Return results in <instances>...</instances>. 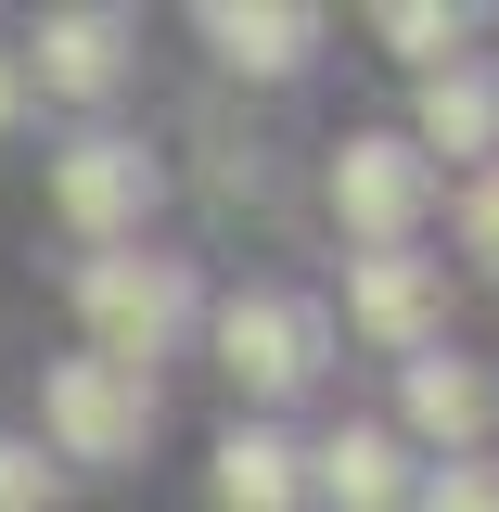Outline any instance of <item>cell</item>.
Segmentation results:
<instances>
[{"label":"cell","instance_id":"obj_1","mask_svg":"<svg viewBox=\"0 0 499 512\" xmlns=\"http://www.w3.org/2000/svg\"><path fill=\"white\" fill-rule=\"evenodd\" d=\"M77 320H90V359H116V372L154 384V359L180 346V320H192V269L180 256H90L77 269Z\"/></svg>","mask_w":499,"mask_h":512},{"label":"cell","instance_id":"obj_2","mask_svg":"<svg viewBox=\"0 0 499 512\" xmlns=\"http://www.w3.org/2000/svg\"><path fill=\"white\" fill-rule=\"evenodd\" d=\"M39 410H52L64 461H141V436H154V384L116 372V359H52Z\"/></svg>","mask_w":499,"mask_h":512},{"label":"cell","instance_id":"obj_3","mask_svg":"<svg viewBox=\"0 0 499 512\" xmlns=\"http://www.w3.org/2000/svg\"><path fill=\"white\" fill-rule=\"evenodd\" d=\"M320 346H333V320L308 295H231L218 308V372L244 384V397H295L320 372Z\"/></svg>","mask_w":499,"mask_h":512},{"label":"cell","instance_id":"obj_4","mask_svg":"<svg viewBox=\"0 0 499 512\" xmlns=\"http://www.w3.org/2000/svg\"><path fill=\"white\" fill-rule=\"evenodd\" d=\"M423 205H436V167H423L410 141H384V128H372V141H346V154H333V218H346L372 256H410Z\"/></svg>","mask_w":499,"mask_h":512},{"label":"cell","instance_id":"obj_5","mask_svg":"<svg viewBox=\"0 0 499 512\" xmlns=\"http://www.w3.org/2000/svg\"><path fill=\"white\" fill-rule=\"evenodd\" d=\"M52 205L90 231V244H128V231L154 218V154H141V141H116V128L64 141V154H52Z\"/></svg>","mask_w":499,"mask_h":512},{"label":"cell","instance_id":"obj_6","mask_svg":"<svg viewBox=\"0 0 499 512\" xmlns=\"http://www.w3.org/2000/svg\"><path fill=\"white\" fill-rule=\"evenodd\" d=\"M346 320H359L372 346H397V359H436V269H423V256H359Z\"/></svg>","mask_w":499,"mask_h":512},{"label":"cell","instance_id":"obj_7","mask_svg":"<svg viewBox=\"0 0 499 512\" xmlns=\"http://www.w3.org/2000/svg\"><path fill=\"white\" fill-rule=\"evenodd\" d=\"M26 77H39V90H64V103H103V90L128 77V26H116V13H39Z\"/></svg>","mask_w":499,"mask_h":512},{"label":"cell","instance_id":"obj_8","mask_svg":"<svg viewBox=\"0 0 499 512\" xmlns=\"http://www.w3.org/2000/svg\"><path fill=\"white\" fill-rule=\"evenodd\" d=\"M320 39V13H295V0H205V52L244 64V77H295Z\"/></svg>","mask_w":499,"mask_h":512},{"label":"cell","instance_id":"obj_9","mask_svg":"<svg viewBox=\"0 0 499 512\" xmlns=\"http://www.w3.org/2000/svg\"><path fill=\"white\" fill-rule=\"evenodd\" d=\"M410 154H423V167H436V154H499V77H487V64L423 77V128H410Z\"/></svg>","mask_w":499,"mask_h":512},{"label":"cell","instance_id":"obj_10","mask_svg":"<svg viewBox=\"0 0 499 512\" xmlns=\"http://www.w3.org/2000/svg\"><path fill=\"white\" fill-rule=\"evenodd\" d=\"M320 500L333 512H410V448L384 436V423H346V436L320 448Z\"/></svg>","mask_w":499,"mask_h":512},{"label":"cell","instance_id":"obj_11","mask_svg":"<svg viewBox=\"0 0 499 512\" xmlns=\"http://www.w3.org/2000/svg\"><path fill=\"white\" fill-rule=\"evenodd\" d=\"M205 487H218V512H295V448L269 436V423H231Z\"/></svg>","mask_w":499,"mask_h":512},{"label":"cell","instance_id":"obj_12","mask_svg":"<svg viewBox=\"0 0 499 512\" xmlns=\"http://www.w3.org/2000/svg\"><path fill=\"white\" fill-rule=\"evenodd\" d=\"M410 423H423L436 448H474V436L499 423V384L461 372V359H410Z\"/></svg>","mask_w":499,"mask_h":512},{"label":"cell","instance_id":"obj_13","mask_svg":"<svg viewBox=\"0 0 499 512\" xmlns=\"http://www.w3.org/2000/svg\"><path fill=\"white\" fill-rule=\"evenodd\" d=\"M372 39H384V52H410L423 77H448V64H461V13H436V0H384Z\"/></svg>","mask_w":499,"mask_h":512},{"label":"cell","instance_id":"obj_14","mask_svg":"<svg viewBox=\"0 0 499 512\" xmlns=\"http://www.w3.org/2000/svg\"><path fill=\"white\" fill-rule=\"evenodd\" d=\"M410 512H499V461H436L410 487Z\"/></svg>","mask_w":499,"mask_h":512},{"label":"cell","instance_id":"obj_15","mask_svg":"<svg viewBox=\"0 0 499 512\" xmlns=\"http://www.w3.org/2000/svg\"><path fill=\"white\" fill-rule=\"evenodd\" d=\"M461 244L499 269V167H474V192H461Z\"/></svg>","mask_w":499,"mask_h":512},{"label":"cell","instance_id":"obj_16","mask_svg":"<svg viewBox=\"0 0 499 512\" xmlns=\"http://www.w3.org/2000/svg\"><path fill=\"white\" fill-rule=\"evenodd\" d=\"M0 512H52V474H39V448H0Z\"/></svg>","mask_w":499,"mask_h":512},{"label":"cell","instance_id":"obj_17","mask_svg":"<svg viewBox=\"0 0 499 512\" xmlns=\"http://www.w3.org/2000/svg\"><path fill=\"white\" fill-rule=\"evenodd\" d=\"M13 116H26V64L0 52V128H13Z\"/></svg>","mask_w":499,"mask_h":512}]
</instances>
